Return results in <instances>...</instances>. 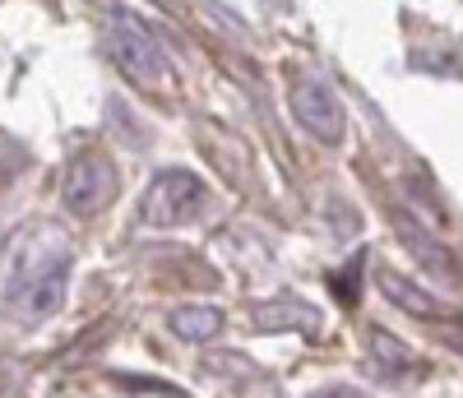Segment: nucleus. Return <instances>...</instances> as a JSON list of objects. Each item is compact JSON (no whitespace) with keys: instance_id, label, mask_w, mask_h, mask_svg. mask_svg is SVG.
Instances as JSON below:
<instances>
[{"instance_id":"nucleus-6","label":"nucleus","mask_w":463,"mask_h":398,"mask_svg":"<svg viewBox=\"0 0 463 398\" xmlns=\"http://www.w3.org/2000/svg\"><path fill=\"white\" fill-rule=\"evenodd\" d=\"M390 218H394V232H399L403 251H408L421 269L449 278V283H463V264H458V255L445 246V236H436L431 227H421L417 213H403V209H390Z\"/></svg>"},{"instance_id":"nucleus-8","label":"nucleus","mask_w":463,"mask_h":398,"mask_svg":"<svg viewBox=\"0 0 463 398\" xmlns=\"http://www.w3.org/2000/svg\"><path fill=\"white\" fill-rule=\"evenodd\" d=\"M255 329L274 334V329H301L316 334L320 329V310L306 301H274V306H255Z\"/></svg>"},{"instance_id":"nucleus-13","label":"nucleus","mask_w":463,"mask_h":398,"mask_svg":"<svg viewBox=\"0 0 463 398\" xmlns=\"http://www.w3.org/2000/svg\"><path fill=\"white\" fill-rule=\"evenodd\" d=\"M440 338H445V347L463 352V320H445V325H440Z\"/></svg>"},{"instance_id":"nucleus-11","label":"nucleus","mask_w":463,"mask_h":398,"mask_svg":"<svg viewBox=\"0 0 463 398\" xmlns=\"http://www.w3.org/2000/svg\"><path fill=\"white\" fill-rule=\"evenodd\" d=\"M362 269H366V255H353V260H347L334 278H329V288H334V297L338 301H347V306H353L357 301V283H362Z\"/></svg>"},{"instance_id":"nucleus-2","label":"nucleus","mask_w":463,"mask_h":398,"mask_svg":"<svg viewBox=\"0 0 463 398\" xmlns=\"http://www.w3.org/2000/svg\"><path fill=\"white\" fill-rule=\"evenodd\" d=\"M65 283H70V251L61 246L52 260H33L14 269L5 288V306L19 325H43L65 306Z\"/></svg>"},{"instance_id":"nucleus-5","label":"nucleus","mask_w":463,"mask_h":398,"mask_svg":"<svg viewBox=\"0 0 463 398\" xmlns=\"http://www.w3.org/2000/svg\"><path fill=\"white\" fill-rule=\"evenodd\" d=\"M292 116L316 144L338 148L347 135V111H343L338 93L329 84H320V79H297L292 84Z\"/></svg>"},{"instance_id":"nucleus-9","label":"nucleus","mask_w":463,"mask_h":398,"mask_svg":"<svg viewBox=\"0 0 463 398\" xmlns=\"http://www.w3.org/2000/svg\"><path fill=\"white\" fill-rule=\"evenodd\" d=\"M167 325H172V334H181L190 343H209L222 334V310L218 306H176L167 315Z\"/></svg>"},{"instance_id":"nucleus-10","label":"nucleus","mask_w":463,"mask_h":398,"mask_svg":"<svg viewBox=\"0 0 463 398\" xmlns=\"http://www.w3.org/2000/svg\"><path fill=\"white\" fill-rule=\"evenodd\" d=\"M366 347H371V356L380 362L384 375H403L408 366H417V362H412V352H408L390 329H371V334H366ZM417 371H421V366H417Z\"/></svg>"},{"instance_id":"nucleus-3","label":"nucleus","mask_w":463,"mask_h":398,"mask_svg":"<svg viewBox=\"0 0 463 398\" xmlns=\"http://www.w3.org/2000/svg\"><path fill=\"white\" fill-rule=\"evenodd\" d=\"M209 204V185L185 172V167H163L139 194V223L144 227H185L195 223Z\"/></svg>"},{"instance_id":"nucleus-1","label":"nucleus","mask_w":463,"mask_h":398,"mask_svg":"<svg viewBox=\"0 0 463 398\" xmlns=\"http://www.w3.org/2000/svg\"><path fill=\"white\" fill-rule=\"evenodd\" d=\"M107 56H111L116 70H121L130 84H139V89L167 93V89L176 84L163 43H158V37H153L130 10H111V19H107Z\"/></svg>"},{"instance_id":"nucleus-4","label":"nucleus","mask_w":463,"mask_h":398,"mask_svg":"<svg viewBox=\"0 0 463 398\" xmlns=\"http://www.w3.org/2000/svg\"><path fill=\"white\" fill-rule=\"evenodd\" d=\"M116 185H121V176H116L111 157H102V153H80V157L65 167L61 204H65V213H74V218H98L111 199H116Z\"/></svg>"},{"instance_id":"nucleus-7","label":"nucleus","mask_w":463,"mask_h":398,"mask_svg":"<svg viewBox=\"0 0 463 398\" xmlns=\"http://www.w3.org/2000/svg\"><path fill=\"white\" fill-rule=\"evenodd\" d=\"M375 288L384 292V301H394L399 310H408V315H417V320H440V301L427 292V288H417L412 278H403V273H394V269H375Z\"/></svg>"},{"instance_id":"nucleus-12","label":"nucleus","mask_w":463,"mask_h":398,"mask_svg":"<svg viewBox=\"0 0 463 398\" xmlns=\"http://www.w3.org/2000/svg\"><path fill=\"white\" fill-rule=\"evenodd\" d=\"M111 384L121 393H163V398H181V384L153 380V375H111Z\"/></svg>"}]
</instances>
